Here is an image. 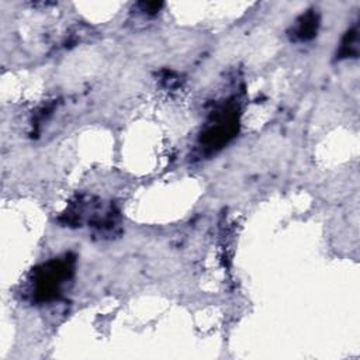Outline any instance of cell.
<instances>
[{"label": "cell", "instance_id": "1", "mask_svg": "<svg viewBox=\"0 0 360 360\" xmlns=\"http://www.w3.org/2000/svg\"><path fill=\"white\" fill-rule=\"evenodd\" d=\"M75 264V256L66 253L34 267L27 283L30 300L35 304L59 300L73 278Z\"/></svg>", "mask_w": 360, "mask_h": 360}, {"label": "cell", "instance_id": "2", "mask_svg": "<svg viewBox=\"0 0 360 360\" xmlns=\"http://www.w3.org/2000/svg\"><path fill=\"white\" fill-rule=\"evenodd\" d=\"M60 221L69 226L87 225L100 233H114L118 229L120 215L112 204L89 195H80L69 204Z\"/></svg>", "mask_w": 360, "mask_h": 360}, {"label": "cell", "instance_id": "3", "mask_svg": "<svg viewBox=\"0 0 360 360\" xmlns=\"http://www.w3.org/2000/svg\"><path fill=\"white\" fill-rule=\"evenodd\" d=\"M239 129V105L235 98H228L218 105L207 120L198 143L204 153L211 155L222 149Z\"/></svg>", "mask_w": 360, "mask_h": 360}, {"label": "cell", "instance_id": "4", "mask_svg": "<svg viewBox=\"0 0 360 360\" xmlns=\"http://www.w3.org/2000/svg\"><path fill=\"white\" fill-rule=\"evenodd\" d=\"M319 24L321 18L316 10H307L294 21L291 30L288 31V37L294 42H308L316 37Z\"/></svg>", "mask_w": 360, "mask_h": 360}, {"label": "cell", "instance_id": "5", "mask_svg": "<svg viewBox=\"0 0 360 360\" xmlns=\"http://www.w3.org/2000/svg\"><path fill=\"white\" fill-rule=\"evenodd\" d=\"M359 25L356 24L352 27L345 37L342 38L339 48L336 51V58L338 59H347V58H357L359 55Z\"/></svg>", "mask_w": 360, "mask_h": 360}, {"label": "cell", "instance_id": "6", "mask_svg": "<svg viewBox=\"0 0 360 360\" xmlns=\"http://www.w3.org/2000/svg\"><path fill=\"white\" fill-rule=\"evenodd\" d=\"M138 6L141 7V11H143V13L156 14L163 7V3H139Z\"/></svg>", "mask_w": 360, "mask_h": 360}]
</instances>
